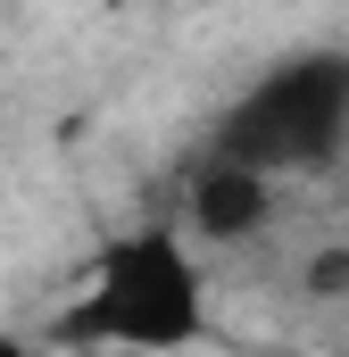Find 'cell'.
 Listing matches in <instances>:
<instances>
[{
  "instance_id": "obj_1",
  "label": "cell",
  "mask_w": 349,
  "mask_h": 357,
  "mask_svg": "<svg viewBox=\"0 0 349 357\" xmlns=\"http://www.w3.org/2000/svg\"><path fill=\"white\" fill-rule=\"evenodd\" d=\"M67 333L125 357H174L208 333V274L174 225L117 233L84 274V299L67 307Z\"/></svg>"
},
{
  "instance_id": "obj_2",
  "label": "cell",
  "mask_w": 349,
  "mask_h": 357,
  "mask_svg": "<svg viewBox=\"0 0 349 357\" xmlns=\"http://www.w3.org/2000/svg\"><path fill=\"white\" fill-rule=\"evenodd\" d=\"M341 142H349V59L308 50V59H283L274 75H258L242 91V108L225 116L216 158L283 175V167H325Z\"/></svg>"
},
{
  "instance_id": "obj_3",
  "label": "cell",
  "mask_w": 349,
  "mask_h": 357,
  "mask_svg": "<svg viewBox=\"0 0 349 357\" xmlns=\"http://www.w3.org/2000/svg\"><path fill=\"white\" fill-rule=\"evenodd\" d=\"M183 216H191V233H200V241H250V233L274 225V175L216 158L208 175L191 183V208H183Z\"/></svg>"
},
{
  "instance_id": "obj_4",
  "label": "cell",
  "mask_w": 349,
  "mask_h": 357,
  "mask_svg": "<svg viewBox=\"0 0 349 357\" xmlns=\"http://www.w3.org/2000/svg\"><path fill=\"white\" fill-rule=\"evenodd\" d=\"M308 282H316V291H349V250H325V258H316V274H308Z\"/></svg>"
},
{
  "instance_id": "obj_5",
  "label": "cell",
  "mask_w": 349,
  "mask_h": 357,
  "mask_svg": "<svg viewBox=\"0 0 349 357\" xmlns=\"http://www.w3.org/2000/svg\"><path fill=\"white\" fill-rule=\"evenodd\" d=\"M0 357H59V349H42V341H25V333H0Z\"/></svg>"
}]
</instances>
